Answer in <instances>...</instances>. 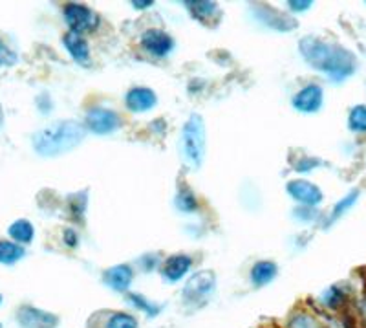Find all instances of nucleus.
Returning a JSON list of instances; mask_svg holds the SVG:
<instances>
[{"mask_svg": "<svg viewBox=\"0 0 366 328\" xmlns=\"http://www.w3.org/2000/svg\"><path fill=\"white\" fill-rule=\"evenodd\" d=\"M304 61L317 72H323L333 81H343L350 77L357 68L353 53L339 44L326 43L317 37H304L299 44Z\"/></svg>", "mask_w": 366, "mask_h": 328, "instance_id": "obj_1", "label": "nucleus"}, {"mask_svg": "<svg viewBox=\"0 0 366 328\" xmlns=\"http://www.w3.org/2000/svg\"><path fill=\"white\" fill-rule=\"evenodd\" d=\"M87 131V125L75 121V119L55 121L33 134V149L40 156H59V154L75 149L84 140Z\"/></svg>", "mask_w": 366, "mask_h": 328, "instance_id": "obj_2", "label": "nucleus"}, {"mask_svg": "<svg viewBox=\"0 0 366 328\" xmlns=\"http://www.w3.org/2000/svg\"><path fill=\"white\" fill-rule=\"evenodd\" d=\"M179 153H182L183 163L196 171L204 163L205 158V123L200 114H192L185 121L179 134Z\"/></svg>", "mask_w": 366, "mask_h": 328, "instance_id": "obj_3", "label": "nucleus"}, {"mask_svg": "<svg viewBox=\"0 0 366 328\" xmlns=\"http://www.w3.org/2000/svg\"><path fill=\"white\" fill-rule=\"evenodd\" d=\"M214 286H216V277L213 271H198L187 280V285L183 288V301L191 302V305L204 302L214 292Z\"/></svg>", "mask_w": 366, "mask_h": 328, "instance_id": "obj_4", "label": "nucleus"}, {"mask_svg": "<svg viewBox=\"0 0 366 328\" xmlns=\"http://www.w3.org/2000/svg\"><path fill=\"white\" fill-rule=\"evenodd\" d=\"M65 21L70 26V31L84 33V31L96 30L99 26V17L96 11H92L88 6L70 2L65 6Z\"/></svg>", "mask_w": 366, "mask_h": 328, "instance_id": "obj_5", "label": "nucleus"}, {"mask_svg": "<svg viewBox=\"0 0 366 328\" xmlns=\"http://www.w3.org/2000/svg\"><path fill=\"white\" fill-rule=\"evenodd\" d=\"M84 125L94 134H112L113 131H118L121 127V118L113 110L103 109V106H94V109L88 110Z\"/></svg>", "mask_w": 366, "mask_h": 328, "instance_id": "obj_6", "label": "nucleus"}, {"mask_svg": "<svg viewBox=\"0 0 366 328\" xmlns=\"http://www.w3.org/2000/svg\"><path fill=\"white\" fill-rule=\"evenodd\" d=\"M141 48L154 58H165L174 48V39L163 30H147L141 35Z\"/></svg>", "mask_w": 366, "mask_h": 328, "instance_id": "obj_7", "label": "nucleus"}, {"mask_svg": "<svg viewBox=\"0 0 366 328\" xmlns=\"http://www.w3.org/2000/svg\"><path fill=\"white\" fill-rule=\"evenodd\" d=\"M286 189L289 197L304 207H317L323 202V191L308 180H292Z\"/></svg>", "mask_w": 366, "mask_h": 328, "instance_id": "obj_8", "label": "nucleus"}, {"mask_svg": "<svg viewBox=\"0 0 366 328\" xmlns=\"http://www.w3.org/2000/svg\"><path fill=\"white\" fill-rule=\"evenodd\" d=\"M323 88L318 87V84H308V87L301 88V90L293 96L292 105L293 109H296L299 112H302V114H314V112H317V110L323 106Z\"/></svg>", "mask_w": 366, "mask_h": 328, "instance_id": "obj_9", "label": "nucleus"}, {"mask_svg": "<svg viewBox=\"0 0 366 328\" xmlns=\"http://www.w3.org/2000/svg\"><path fill=\"white\" fill-rule=\"evenodd\" d=\"M17 319L22 328H57L59 324L57 315L33 307H22L17 314Z\"/></svg>", "mask_w": 366, "mask_h": 328, "instance_id": "obj_10", "label": "nucleus"}, {"mask_svg": "<svg viewBox=\"0 0 366 328\" xmlns=\"http://www.w3.org/2000/svg\"><path fill=\"white\" fill-rule=\"evenodd\" d=\"M255 15L258 21L266 26L273 28L279 31H289L296 26V21L289 15L280 13L279 9L271 8V6H255Z\"/></svg>", "mask_w": 366, "mask_h": 328, "instance_id": "obj_11", "label": "nucleus"}, {"mask_svg": "<svg viewBox=\"0 0 366 328\" xmlns=\"http://www.w3.org/2000/svg\"><path fill=\"white\" fill-rule=\"evenodd\" d=\"M157 103V96L154 90L147 87H135L132 90H128L127 96H125V105L131 112H147V110H152Z\"/></svg>", "mask_w": 366, "mask_h": 328, "instance_id": "obj_12", "label": "nucleus"}, {"mask_svg": "<svg viewBox=\"0 0 366 328\" xmlns=\"http://www.w3.org/2000/svg\"><path fill=\"white\" fill-rule=\"evenodd\" d=\"M103 280L116 292H127L134 280V271L128 264H116L105 271Z\"/></svg>", "mask_w": 366, "mask_h": 328, "instance_id": "obj_13", "label": "nucleus"}, {"mask_svg": "<svg viewBox=\"0 0 366 328\" xmlns=\"http://www.w3.org/2000/svg\"><path fill=\"white\" fill-rule=\"evenodd\" d=\"M192 266V258L189 255H172L165 261L162 268L163 279L169 283H178L179 279L187 275Z\"/></svg>", "mask_w": 366, "mask_h": 328, "instance_id": "obj_14", "label": "nucleus"}, {"mask_svg": "<svg viewBox=\"0 0 366 328\" xmlns=\"http://www.w3.org/2000/svg\"><path fill=\"white\" fill-rule=\"evenodd\" d=\"M62 43H65V48L68 50V53L77 62H87L90 59V46H88V40L84 39L83 33L68 31Z\"/></svg>", "mask_w": 366, "mask_h": 328, "instance_id": "obj_15", "label": "nucleus"}, {"mask_svg": "<svg viewBox=\"0 0 366 328\" xmlns=\"http://www.w3.org/2000/svg\"><path fill=\"white\" fill-rule=\"evenodd\" d=\"M185 6L189 8L191 15L196 21L204 22V24H213V22H218L220 18V9L214 2H205V0H196V2H185Z\"/></svg>", "mask_w": 366, "mask_h": 328, "instance_id": "obj_16", "label": "nucleus"}, {"mask_svg": "<svg viewBox=\"0 0 366 328\" xmlns=\"http://www.w3.org/2000/svg\"><path fill=\"white\" fill-rule=\"evenodd\" d=\"M277 273H279V268L273 261H260L251 268V283L260 288V286L270 285L271 280L277 277Z\"/></svg>", "mask_w": 366, "mask_h": 328, "instance_id": "obj_17", "label": "nucleus"}, {"mask_svg": "<svg viewBox=\"0 0 366 328\" xmlns=\"http://www.w3.org/2000/svg\"><path fill=\"white\" fill-rule=\"evenodd\" d=\"M24 248L21 244H15V242L0 241V263L2 264H15L17 261H21L24 257Z\"/></svg>", "mask_w": 366, "mask_h": 328, "instance_id": "obj_18", "label": "nucleus"}, {"mask_svg": "<svg viewBox=\"0 0 366 328\" xmlns=\"http://www.w3.org/2000/svg\"><path fill=\"white\" fill-rule=\"evenodd\" d=\"M8 231L11 239H15L17 242H22V244H28V242L33 241V235H35L33 226L28 220H17V222L9 226Z\"/></svg>", "mask_w": 366, "mask_h": 328, "instance_id": "obj_19", "label": "nucleus"}, {"mask_svg": "<svg viewBox=\"0 0 366 328\" xmlns=\"http://www.w3.org/2000/svg\"><path fill=\"white\" fill-rule=\"evenodd\" d=\"M348 125L353 132H366V105L353 106L350 112Z\"/></svg>", "mask_w": 366, "mask_h": 328, "instance_id": "obj_20", "label": "nucleus"}, {"mask_svg": "<svg viewBox=\"0 0 366 328\" xmlns=\"http://www.w3.org/2000/svg\"><path fill=\"white\" fill-rule=\"evenodd\" d=\"M138 319L134 315L125 314V312H116L106 323V328H138Z\"/></svg>", "mask_w": 366, "mask_h": 328, "instance_id": "obj_21", "label": "nucleus"}, {"mask_svg": "<svg viewBox=\"0 0 366 328\" xmlns=\"http://www.w3.org/2000/svg\"><path fill=\"white\" fill-rule=\"evenodd\" d=\"M128 301H131L132 307L143 310L148 317H156V315L162 312V307H156V305H152V302H148L143 295H135V293H131V295H128Z\"/></svg>", "mask_w": 366, "mask_h": 328, "instance_id": "obj_22", "label": "nucleus"}, {"mask_svg": "<svg viewBox=\"0 0 366 328\" xmlns=\"http://www.w3.org/2000/svg\"><path fill=\"white\" fill-rule=\"evenodd\" d=\"M196 197H194L191 191H187V189L179 191L178 197H176V207H178L179 211H183V213H191V211L196 209Z\"/></svg>", "mask_w": 366, "mask_h": 328, "instance_id": "obj_23", "label": "nucleus"}, {"mask_svg": "<svg viewBox=\"0 0 366 328\" xmlns=\"http://www.w3.org/2000/svg\"><path fill=\"white\" fill-rule=\"evenodd\" d=\"M357 197H359L357 191H352V193H350L348 197L343 198V200H340L339 204H337V206L333 207V211H331V219H330V222H336V220L339 219L340 214L345 213L346 209H350V207H352L353 204H355V200H357Z\"/></svg>", "mask_w": 366, "mask_h": 328, "instance_id": "obj_24", "label": "nucleus"}, {"mask_svg": "<svg viewBox=\"0 0 366 328\" xmlns=\"http://www.w3.org/2000/svg\"><path fill=\"white\" fill-rule=\"evenodd\" d=\"M292 328H321V327H318L317 321H315L314 317H310V315L299 314L292 319Z\"/></svg>", "mask_w": 366, "mask_h": 328, "instance_id": "obj_25", "label": "nucleus"}, {"mask_svg": "<svg viewBox=\"0 0 366 328\" xmlns=\"http://www.w3.org/2000/svg\"><path fill=\"white\" fill-rule=\"evenodd\" d=\"M17 62V55L0 40V66H11Z\"/></svg>", "mask_w": 366, "mask_h": 328, "instance_id": "obj_26", "label": "nucleus"}, {"mask_svg": "<svg viewBox=\"0 0 366 328\" xmlns=\"http://www.w3.org/2000/svg\"><path fill=\"white\" fill-rule=\"evenodd\" d=\"M323 301H324V305H328V307L336 308V307H339V302L343 301V293H340L337 288H330L328 292H324Z\"/></svg>", "mask_w": 366, "mask_h": 328, "instance_id": "obj_27", "label": "nucleus"}, {"mask_svg": "<svg viewBox=\"0 0 366 328\" xmlns=\"http://www.w3.org/2000/svg\"><path fill=\"white\" fill-rule=\"evenodd\" d=\"M288 6L292 8V11H299V13H302V11H306V9H310L311 6H314V2H310V0H304V2H301V0H292V2H288Z\"/></svg>", "mask_w": 366, "mask_h": 328, "instance_id": "obj_28", "label": "nucleus"}, {"mask_svg": "<svg viewBox=\"0 0 366 328\" xmlns=\"http://www.w3.org/2000/svg\"><path fill=\"white\" fill-rule=\"evenodd\" d=\"M318 160H311V158H306V160H302L301 163H299V165H296V171L299 173H308V171H311V169H314L315 165H318Z\"/></svg>", "mask_w": 366, "mask_h": 328, "instance_id": "obj_29", "label": "nucleus"}, {"mask_svg": "<svg viewBox=\"0 0 366 328\" xmlns=\"http://www.w3.org/2000/svg\"><path fill=\"white\" fill-rule=\"evenodd\" d=\"M65 241H66V244L74 248V246L77 244V235H75V233L72 231V229H66V231H65Z\"/></svg>", "mask_w": 366, "mask_h": 328, "instance_id": "obj_30", "label": "nucleus"}, {"mask_svg": "<svg viewBox=\"0 0 366 328\" xmlns=\"http://www.w3.org/2000/svg\"><path fill=\"white\" fill-rule=\"evenodd\" d=\"M152 4H154L152 0H145V2H141V0H134V2H132V8L143 11V9L150 8V6H152Z\"/></svg>", "mask_w": 366, "mask_h": 328, "instance_id": "obj_31", "label": "nucleus"}, {"mask_svg": "<svg viewBox=\"0 0 366 328\" xmlns=\"http://www.w3.org/2000/svg\"><path fill=\"white\" fill-rule=\"evenodd\" d=\"M0 127H2V109H0Z\"/></svg>", "mask_w": 366, "mask_h": 328, "instance_id": "obj_32", "label": "nucleus"}, {"mask_svg": "<svg viewBox=\"0 0 366 328\" xmlns=\"http://www.w3.org/2000/svg\"><path fill=\"white\" fill-rule=\"evenodd\" d=\"M0 302H2V295H0Z\"/></svg>", "mask_w": 366, "mask_h": 328, "instance_id": "obj_33", "label": "nucleus"}, {"mask_svg": "<svg viewBox=\"0 0 366 328\" xmlns=\"http://www.w3.org/2000/svg\"><path fill=\"white\" fill-rule=\"evenodd\" d=\"M0 328H2V324H0Z\"/></svg>", "mask_w": 366, "mask_h": 328, "instance_id": "obj_34", "label": "nucleus"}]
</instances>
